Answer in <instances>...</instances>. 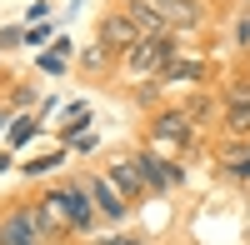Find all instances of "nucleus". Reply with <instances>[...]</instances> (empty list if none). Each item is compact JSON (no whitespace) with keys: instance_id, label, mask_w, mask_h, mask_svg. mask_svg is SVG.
I'll return each instance as SVG.
<instances>
[{"instance_id":"nucleus-12","label":"nucleus","mask_w":250,"mask_h":245,"mask_svg":"<svg viewBox=\"0 0 250 245\" xmlns=\"http://www.w3.org/2000/svg\"><path fill=\"white\" fill-rule=\"evenodd\" d=\"M225 130L250 140V105H225Z\"/></svg>"},{"instance_id":"nucleus-22","label":"nucleus","mask_w":250,"mask_h":245,"mask_svg":"<svg viewBox=\"0 0 250 245\" xmlns=\"http://www.w3.org/2000/svg\"><path fill=\"white\" fill-rule=\"evenodd\" d=\"M105 245H140V240H130V235H115V240H105Z\"/></svg>"},{"instance_id":"nucleus-17","label":"nucleus","mask_w":250,"mask_h":245,"mask_svg":"<svg viewBox=\"0 0 250 245\" xmlns=\"http://www.w3.org/2000/svg\"><path fill=\"white\" fill-rule=\"evenodd\" d=\"M205 70L195 65V60H190V65H180V70H170V85H185V80H200Z\"/></svg>"},{"instance_id":"nucleus-18","label":"nucleus","mask_w":250,"mask_h":245,"mask_svg":"<svg viewBox=\"0 0 250 245\" xmlns=\"http://www.w3.org/2000/svg\"><path fill=\"white\" fill-rule=\"evenodd\" d=\"M50 165H60V155H45V160H30L25 170H30V175H40V170H50Z\"/></svg>"},{"instance_id":"nucleus-11","label":"nucleus","mask_w":250,"mask_h":245,"mask_svg":"<svg viewBox=\"0 0 250 245\" xmlns=\"http://www.w3.org/2000/svg\"><path fill=\"white\" fill-rule=\"evenodd\" d=\"M155 135H160V140H175V145H185V140H190V120L170 110V115L155 120Z\"/></svg>"},{"instance_id":"nucleus-7","label":"nucleus","mask_w":250,"mask_h":245,"mask_svg":"<svg viewBox=\"0 0 250 245\" xmlns=\"http://www.w3.org/2000/svg\"><path fill=\"white\" fill-rule=\"evenodd\" d=\"M85 190H90L95 210L105 215V220H120V215H125V200L115 195V185H105V180H85Z\"/></svg>"},{"instance_id":"nucleus-19","label":"nucleus","mask_w":250,"mask_h":245,"mask_svg":"<svg viewBox=\"0 0 250 245\" xmlns=\"http://www.w3.org/2000/svg\"><path fill=\"white\" fill-rule=\"evenodd\" d=\"M230 175H235V180H250V155H245V160H230Z\"/></svg>"},{"instance_id":"nucleus-9","label":"nucleus","mask_w":250,"mask_h":245,"mask_svg":"<svg viewBox=\"0 0 250 245\" xmlns=\"http://www.w3.org/2000/svg\"><path fill=\"white\" fill-rule=\"evenodd\" d=\"M110 185H120L125 195H140V190H145L140 160H115V165H110Z\"/></svg>"},{"instance_id":"nucleus-21","label":"nucleus","mask_w":250,"mask_h":245,"mask_svg":"<svg viewBox=\"0 0 250 245\" xmlns=\"http://www.w3.org/2000/svg\"><path fill=\"white\" fill-rule=\"evenodd\" d=\"M15 40H25V30H0V45H15Z\"/></svg>"},{"instance_id":"nucleus-1","label":"nucleus","mask_w":250,"mask_h":245,"mask_svg":"<svg viewBox=\"0 0 250 245\" xmlns=\"http://www.w3.org/2000/svg\"><path fill=\"white\" fill-rule=\"evenodd\" d=\"M170 40H140V45H130L125 50V70H130L135 80H145V75H160L165 65H170Z\"/></svg>"},{"instance_id":"nucleus-20","label":"nucleus","mask_w":250,"mask_h":245,"mask_svg":"<svg viewBox=\"0 0 250 245\" xmlns=\"http://www.w3.org/2000/svg\"><path fill=\"white\" fill-rule=\"evenodd\" d=\"M45 35H50L45 25H30V30H25V45H40V40H45Z\"/></svg>"},{"instance_id":"nucleus-8","label":"nucleus","mask_w":250,"mask_h":245,"mask_svg":"<svg viewBox=\"0 0 250 245\" xmlns=\"http://www.w3.org/2000/svg\"><path fill=\"white\" fill-rule=\"evenodd\" d=\"M170 25H200V0H150Z\"/></svg>"},{"instance_id":"nucleus-13","label":"nucleus","mask_w":250,"mask_h":245,"mask_svg":"<svg viewBox=\"0 0 250 245\" xmlns=\"http://www.w3.org/2000/svg\"><path fill=\"white\" fill-rule=\"evenodd\" d=\"M225 105H250V80H230L225 85Z\"/></svg>"},{"instance_id":"nucleus-15","label":"nucleus","mask_w":250,"mask_h":245,"mask_svg":"<svg viewBox=\"0 0 250 245\" xmlns=\"http://www.w3.org/2000/svg\"><path fill=\"white\" fill-rule=\"evenodd\" d=\"M30 135H35V120H30V115H20L15 125H10V145H25Z\"/></svg>"},{"instance_id":"nucleus-16","label":"nucleus","mask_w":250,"mask_h":245,"mask_svg":"<svg viewBox=\"0 0 250 245\" xmlns=\"http://www.w3.org/2000/svg\"><path fill=\"white\" fill-rule=\"evenodd\" d=\"M80 60H85V70H100V65L110 60V50H105V45H90V50L80 55Z\"/></svg>"},{"instance_id":"nucleus-2","label":"nucleus","mask_w":250,"mask_h":245,"mask_svg":"<svg viewBox=\"0 0 250 245\" xmlns=\"http://www.w3.org/2000/svg\"><path fill=\"white\" fill-rule=\"evenodd\" d=\"M100 45H105V50H130V45H140V25L125 10L105 15V20H100Z\"/></svg>"},{"instance_id":"nucleus-6","label":"nucleus","mask_w":250,"mask_h":245,"mask_svg":"<svg viewBox=\"0 0 250 245\" xmlns=\"http://www.w3.org/2000/svg\"><path fill=\"white\" fill-rule=\"evenodd\" d=\"M35 220H40V225H45V230H65V225H70L65 195H60V190H50V195H45V200H40V205H35Z\"/></svg>"},{"instance_id":"nucleus-5","label":"nucleus","mask_w":250,"mask_h":245,"mask_svg":"<svg viewBox=\"0 0 250 245\" xmlns=\"http://www.w3.org/2000/svg\"><path fill=\"white\" fill-rule=\"evenodd\" d=\"M125 15H130L145 35H155V40H165V35H170V20H165V15L150 5V0H125Z\"/></svg>"},{"instance_id":"nucleus-3","label":"nucleus","mask_w":250,"mask_h":245,"mask_svg":"<svg viewBox=\"0 0 250 245\" xmlns=\"http://www.w3.org/2000/svg\"><path fill=\"white\" fill-rule=\"evenodd\" d=\"M0 245H40V220L25 210H10L0 220Z\"/></svg>"},{"instance_id":"nucleus-14","label":"nucleus","mask_w":250,"mask_h":245,"mask_svg":"<svg viewBox=\"0 0 250 245\" xmlns=\"http://www.w3.org/2000/svg\"><path fill=\"white\" fill-rule=\"evenodd\" d=\"M85 115H90V110L80 105V100H75V105H65V120H70V125H60V135H75L80 125H85Z\"/></svg>"},{"instance_id":"nucleus-4","label":"nucleus","mask_w":250,"mask_h":245,"mask_svg":"<svg viewBox=\"0 0 250 245\" xmlns=\"http://www.w3.org/2000/svg\"><path fill=\"white\" fill-rule=\"evenodd\" d=\"M60 195H65V210H70V230H90L95 215H100L95 200H90V190H85V185H65Z\"/></svg>"},{"instance_id":"nucleus-10","label":"nucleus","mask_w":250,"mask_h":245,"mask_svg":"<svg viewBox=\"0 0 250 245\" xmlns=\"http://www.w3.org/2000/svg\"><path fill=\"white\" fill-rule=\"evenodd\" d=\"M140 175L150 180L155 190H165V185H175V180H180V170H170V165H165V160H155V155H145V160H140Z\"/></svg>"}]
</instances>
